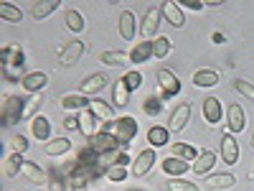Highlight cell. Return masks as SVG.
<instances>
[{
  "mask_svg": "<svg viewBox=\"0 0 254 191\" xmlns=\"http://www.w3.org/2000/svg\"><path fill=\"white\" fill-rule=\"evenodd\" d=\"M104 130H107V133H115V135H117V140H120V148L125 151V148L137 138L140 125H137V120H135V117L125 115V117H120L117 122H107V125H104Z\"/></svg>",
  "mask_w": 254,
  "mask_h": 191,
  "instance_id": "cell-1",
  "label": "cell"
},
{
  "mask_svg": "<svg viewBox=\"0 0 254 191\" xmlns=\"http://www.w3.org/2000/svg\"><path fill=\"white\" fill-rule=\"evenodd\" d=\"M3 69H5V77L8 79H15L23 69V49L18 44H10L3 49Z\"/></svg>",
  "mask_w": 254,
  "mask_h": 191,
  "instance_id": "cell-2",
  "label": "cell"
},
{
  "mask_svg": "<svg viewBox=\"0 0 254 191\" xmlns=\"http://www.w3.org/2000/svg\"><path fill=\"white\" fill-rule=\"evenodd\" d=\"M23 112H26V99L23 97H5L3 99V127H10L15 125L18 120H23Z\"/></svg>",
  "mask_w": 254,
  "mask_h": 191,
  "instance_id": "cell-3",
  "label": "cell"
},
{
  "mask_svg": "<svg viewBox=\"0 0 254 191\" xmlns=\"http://www.w3.org/2000/svg\"><path fill=\"white\" fill-rule=\"evenodd\" d=\"M155 166V148H145V151L137 153V158H132V168H130V174L135 179H142L150 174V168Z\"/></svg>",
  "mask_w": 254,
  "mask_h": 191,
  "instance_id": "cell-4",
  "label": "cell"
},
{
  "mask_svg": "<svg viewBox=\"0 0 254 191\" xmlns=\"http://www.w3.org/2000/svg\"><path fill=\"white\" fill-rule=\"evenodd\" d=\"M84 49H87V46H84V41H79V38L66 41V44L61 46V51H59V64H61V67H71V64H76L81 59Z\"/></svg>",
  "mask_w": 254,
  "mask_h": 191,
  "instance_id": "cell-5",
  "label": "cell"
},
{
  "mask_svg": "<svg viewBox=\"0 0 254 191\" xmlns=\"http://www.w3.org/2000/svg\"><path fill=\"white\" fill-rule=\"evenodd\" d=\"M158 84L163 90V97H176L181 92V79L171 69H158Z\"/></svg>",
  "mask_w": 254,
  "mask_h": 191,
  "instance_id": "cell-6",
  "label": "cell"
},
{
  "mask_svg": "<svg viewBox=\"0 0 254 191\" xmlns=\"http://www.w3.org/2000/svg\"><path fill=\"white\" fill-rule=\"evenodd\" d=\"M89 145L94 148L97 153H107V151H117L120 148V140L115 133H107V130H99L94 138H89Z\"/></svg>",
  "mask_w": 254,
  "mask_h": 191,
  "instance_id": "cell-7",
  "label": "cell"
},
{
  "mask_svg": "<svg viewBox=\"0 0 254 191\" xmlns=\"http://www.w3.org/2000/svg\"><path fill=\"white\" fill-rule=\"evenodd\" d=\"M188 120H190V102H183V104H178V107L171 112V120H168V130L181 133L183 127L188 125Z\"/></svg>",
  "mask_w": 254,
  "mask_h": 191,
  "instance_id": "cell-8",
  "label": "cell"
},
{
  "mask_svg": "<svg viewBox=\"0 0 254 191\" xmlns=\"http://www.w3.org/2000/svg\"><path fill=\"white\" fill-rule=\"evenodd\" d=\"M160 18H163L160 8H150V10L145 13V18H142V26H140V33H142V38H145V41H150V38L158 33Z\"/></svg>",
  "mask_w": 254,
  "mask_h": 191,
  "instance_id": "cell-9",
  "label": "cell"
},
{
  "mask_svg": "<svg viewBox=\"0 0 254 191\" xmlns=\"http://www.w3.org/2000/svg\"><path fill=\"white\" fill-rule=\"evenodd\" d=\"M160 13H163V18H165L173 28H183V26H186V13H183V8H181L178 3H171V0H168V3L160 5Z\"/></svg>",
  "mask_w": 254,
  "mask_h": 191,
  "instance_id": "cell-10",
  "label": "cell"
},
{
  "mask_svg": "<svg viewBox=\"0 0 254 191\" xmlns=\"http://www.w3.org/2000/svg\"><path fill=\"white\" fill-rule=\"evenodd\" d=\"M221 161L226 166H234L239 161V143H237V138L231 135V133H226L221 138Z\"/></svg>",
  "mask_w": 254,
  "mask_h": 191,
  "instance_id": "cell-11",
  "label": "cell"
},
{
  "mask_svg": "<svg viewBox=\"0 0 254 191\" xmlns=\"http://www.w3.org/2000/svg\"><path fill=\"white\" fill-rule=\"evenodd\" d=\"M46 82H49V74L46 72H31V74H26L23 79H20L23 90L31 92V95H41V90L46 87Z\"/></svg>",
  "mask_w": 254,
  "mask_h": 191,
  "instance_id": "cell-12",
  "label": "cell"
},
{
  "mask_svg": "<svg viewBox=\"0 0 254 191\" xmlns=\"http://www.w3.org/2000/svg\"><path fill=\"white\" fill-rule=\"evenodd\" d=\"M224 117V110H221V102L219 97H206L203 99V120L208 125H219Z\"/></svg>",
  "mask_w": 254,
  "mask_h": 191,
  "instance_id": "cell-13",
  "label": "cell"
},
{
  "mask_svg": "<svg viewBox=\"0 0 254 191\" xmlns=\"http://www.w3.org/2000/svg\"><path fill=\"white\" fill-rule=\"evenodd\" d=\"M226 120H229V133H242L247 127V115H244V107L242 104H231L229 112H226Z\"/></svg>",
  "mask_w": 254,
  "mask_h": 191,
  "instance_id": "cell-14",
  "label": "cell"
},
{
  "mask_svg": "<svg viewBox=\"0 0 254 191\" xmlns=\"http://www.w3.org/2000/svg\"><path fill=\"white\" fill-rule=\"evenodd\" d=\"M87 104H92V99H87V95H81V92H69V95H64L61 97V107L64 110H89Z\"/></svg>",
  "mask_w": 254,
  "mask_h": 191,
  "instance_id": "cell-15",
  "label": "cell"
},
{
  "mask_svg": "<svg viewBox=\"0 0 254 191\" xmlns=\"http://www.w3.org/2000/svg\"><path fill=\"white\" fill-rule=\"evenodd\" d=\"M214 163H216V153H214V151H201L190 168H193L196 176H208V171L214 168Z\"/></svg>",
  "mask_w": 254,
  "mask_h": 191,
  "instance_id": "cell-16",
  "label": "cell"
},
{
  "mask_svg": "<svg viewBox=\"0 0 254 191\" xmlns=\"http://www.w3.org/2000/svg\"><path fill=\"white\" fill-rule=\"evenodd\" d=\"M104 84H107V77L104 74H92V77H87L79 84V92L81 95H97V92L104 90Z\"/></svg>",
  "mask_w": 254,
  "mask_h": 191,
  "instance_id": "cell-17",
  "label": "cell"
},
{
  "mask_svg": "<svg viewBox=\"0 0 254 191\" xmlns=\"http://www.w3.org/2000/svg\"><path fill=\"white\" fill-rule=\"evenodd\" d=\"M135 28H137V23H135L132 10H122L120 13V36L125 41H132L135 38Z\"/></svg>",
  "mask_w": 254,
  "mask_h": 191,
  "instance_id": "cell-18",
  "label": "cell"
},
{
  "mask_svg": "<svg viewBox=\"0 0 254 191\" xmlns=\"http://www.w3.org/2000/svg\"><path fill=\"white\" fill-rule=\"evenodd\" d=\"M31 133H33V138L36 140H51V122L44 117V115H38V117H33L31 120Z\"/></svg>",
  "mask_w": 254,
  "mask_h": 191,
  "instance_id": "cell-19",
  "label": "cell"
},
{
  "mask_svg": "<svg viewBox=\"0 0 254 191\" xmlns=\"http://www.w3.org/2000/svg\"><path fill=\"white\" fill-rule=\"evenodd\" d=\"M79 130L87 135V140L89 138H94L99 130H97V115L92 112V110H84V112H79Z\"/></svg>",
  "mask_w": 254,
  "mask_h": 191,
  "instance_id": "cell-20",
  "label": "cell"
},
{
  "mask_svg": "<svg viewBox=\"0 0 254 191\" xmlns=\"http://www.w3.org/2000/svg\"><path fill=\"white\" fill-rule=\"evenodd\" d=\"M153 56V41H140L130 49V61L132 64H145L147 59Z\"/></svg>",
  "mask_w": 254,
  "mask_h": 191,
  "instance_id": "cell-21",
  "label": "cell"
},
{
  "mask_svg": "<svg viewBox=\"0 0 254 191\" xmlns=\"http://www.w3.org/2000/svg\"><path fill=\"white\" fill-rule=\"evenodd\" d=\"M193 84H196V87H201V90L216 87V84H219V72H214V69H198L193 74Z\"/></svg>",
  "mask_w": 254,
  "mask_h": 191,
  "instance_id": "cell-22",
  "label": "cell"
},
{
  "mask_svg": "<svg viewBox=\"0 0 254 191\" xmlns=\"http://www.w3.org/2000/svg\"><path fill=\"white\" fill-rule=\"evenodd\" d=\"M186 171H188V163L181 161V158H176V156H171V158H165V161H163V174H168V176L181 179Z\"/></svg>",
  "mask_w": 254,
  "mask_h": 191,
  "instance_id": "cell-23",
  "label": "cell"
},
{
  "mask_svg": "<svg viewBox=\"0 0 254 191\" xmlns=\"http://www.w3.org/2000/svg\"><path fill=\"white\" fill-rule=\"evenodd\" d=\"M112 102L117 107H127L130 104V87H127L125 79H117L115 87H112Z\"/></svg>",
  "mask_w": 254,
  "mask_h": 191,
  "instance_id": "cell-24",
  "label": "cell"
},
{
  "mask_svg": "<svg viewBox=\"0 0 254 191\" xmlns=\"http://www.w3.org/2000/svg\"><path fill=\"white\" fill-rule=\"evenodd\" d=\"M23 166H26L23 156H20V153H10V156L5 158V163H3V174H5L8 179H15L20 171H23Z\"/></svg>",
  "mask_w": 254,
  "mask_h": 191,
  "instance_id": "cell-25",
  "label": "cell"
},
{
  "mask_svg": "<svg viewBox=\"0 0 254 191\" xmlns=\"http://www.w3.org/2000/svg\"><path fill=\"white\" fill-rule=\"evenodd\" d=\"M59 8H61L59 0H44V3H36V5L31 8V15H33L36 20H44V18H49L51 13H56Z\"/></svg>",
  "mask_w": 254,
  "mask_h": 191,
  "instance_id": "cell-26",
  "label": "cell"
},
{
  "mask_svg": "<svg viewBox=\"0 0 254 191\" xmlns=\"http://www.w3.org/2000/svg\"><path fill=\"white\" fill-rule=\"evenodd\" d=\"M89 110L97 115V120H104V122H112V117H115V110H112V104L110 102H104V99H92V104H89Z\"/></svg>",
  "mask_w": 254,
  "mask_h": 191,
  "instance_id": "cell-27",
  "label": "cell"
},
{
  "mask_svg": "<svg viewBox=\"0 0 254 191\" xmlns=\"http://www.w3.org/2000/svg\"><path fill=\"white\" fill-rule=\"evenodd\" d=\"M23 174L28 176V181H33V184H38V186L49 184L46 171H44V168H41L38 163H33V161H26V166H23Z\"/></svg>",
  "mask_w": 254,
  "mask_h": 191,
  "instance_id": "cell-28",
  "label": "cell"
},
{
  "mask_svg": "<svg viewBox=\"0 0 254 191\" xmlns=\"http://www.w3.org/2000/svg\"><path fill=\"white\" fill-rule=\"evenodd\" d=\"M44 151H46V156H64L71 151V140L69 138H51Z\"/></svg>",
  "mask_w": 254,
  "mask_h": 191,
  "instance_id": "cell-29",
  "label": "cell"
},
{
  "mask_svg": "<svg viewBox=\"0 0 254 191\" xmlns=\"http://www.w3.org/2000/svg\"><path fill=\"white\" fill-rule=\"evenodd\" d=\"M234 184H237L234 174H208L206 176V186L211 189H231Z\"/></svg>",
  "mask_w": 254,
  "mask_h": 191,
  "instance_id": "cell-30",
  "label": "cell"
},
{
  "mask_svg": "<svg viewBox=\"0 0 254 191\" xmlns=\"http://www.w3.org/2000/svg\"><path fill=\"white\" fill-rule=\"evenodd\" d=\"M168 127H163V125H153L150 130H147V143H150L153 148H163V145H168Z\"/></svg>",
  "mask_w": 254,
  "mask_h": 191,
  "instance_id": "cell-31",
  "label": "cell"
},
{
  "mask_svg": "<svg viewBox=\"0 0 254 191\" xmlns=\"http://www.w3.org/2000/svg\"><path fill=\"white\" fill-rule=\"evenodd\" d=\"M171 148H173V156L181 158V161H186V163L198 158V151H196V148L190 145V143H181V140H178V143H173Z\"/></svg>",
  "mask_w": 254,
  "mask_h": 191,
  "instance_id": "cell-32",
  "label": "cell"
},
{
  "mask_svg": "<svg viewBox=\"0 0 254 191\" xmlns=\"http://www.w3.org/2000/svg\"><path fill=\"white\" fill-rule=\"evenodd\" d=\"M102 64H110V67H125L130 61V54H122V51H102L99 54Z\"/></svg>",
  "mask_w": 254,
  "mask_h": 191,
  "instance_id": "cell-33",
  "label": "cell"
},
{
  "mask_svg": "<svg viewBox=\"0 0 254 191\" xmlns=\"http://www.w3.org/2000/svg\"><path fill=\"white\" fill-rule=\"evenodd\" d=\"M0 18H3L5 23H20V20H23V10L10 5V3H0Z\"/></svg>",
  "mask_w": 254,
  "mask_h": 191,
  "instance_id": "cell-34",
  "label": "cell"
},
{
  "mask_svg": "<svg viewBox=\"0 0 254 191\" xmlns=\"http://www.w3.org/2000/svg\"><path fill=\"white\" fill-rule=\"evenodd\" d=\"M171 49H173V41L168 38V36H158L153 41V56L155 59H165L168 54H171Z\"/></svg>",
  "mask_w": 254,
  "mask_h": 191,
  "instance_id": "cell-35",
  "label": "cell"
},
{
  "mask_svg": "<svg viewBox=\"0 0 254 191\" xmlns=\"http://www.w3.org/2000/svg\"><path fill=\"white\" fill-rule=\"evenodd\" d=\"M64 20H66V28L69 31H74V33H79V31H84V15L79 13V10H66L64 13Z\"/></svg>",
  "mask_w": 254,
  "mask_h": 191,
  "instance_id": "cell-36",
  "label": "cell"
},
{
  "mask_svg": "<svg viewBox=\"0 0 254 191\" xmlns=\"http://www.w3.org/2000/svg\"><path fill=\"white\" fill-rule=\"evenodd\" d=\"M41 104H44V95H31V99H26V112H23V120H33V117H38L36 112L41 110Z\"/></svg>",
  "mask_w": 254,
  "mask_h": 191,
  "instance_id": "cell-37",
  "label": "cell"
},
{
  "mask_svg": "<svg viewBox=\"0 0 254 191\" xmlns=\"http://www.w3.org/2000/svg\"><path fill=\"white\" fill-rule=\"evenodd\" d=\"M26 151H28V138L20 135V133H15V135L10 138V153H20V156H23Z\"/></svg>",
  "mask_w": 254,
  "mask_h": 191,
  "instance_id": "cell-38",
  "label": "cell"
},
{
  "mask_svg": "<svg viewBox=\"0 0 254 191\" xmlns=\"http://www.w3.org/2000/svg\"><path fill=\"white\" fill-rule=\"evenodd\" d=\"M168 191H198V186L186 179H171L168 181Z\"/></svg>",
  "mask_w": 254,
  "mask_h": 191,
  "instance_id": "cell-39",
  "label": "cell"
},
{
  "mask_svg": "<svg viewBox=\"0 0 254 191\" xmlns=\"http://www.w3.org/2000/svg\"><path fill=\"white\" fill-rule=\"evenodd\" d=\"M234 90H237L239 95H244L247 99L254 102V84H252L249 79H237V82H234Z\"/></svg>",
  "mask_w": 254,
  "mask_h": 191,
  "instance_id": "cell-40",
  "label": "cell"
},
{
  "mask_svg": "<svg viewBox=\"0 0 254 191\" xmlns=\"http://www.w3.org/2000/svg\"><path fill=\"white\" fill-rule=\"evenodd\" d=\"M122 79L127 82V87H130V92H137V90L142 87V74H140V72H127Z\"/></svg>",
  "mask_w": 254,
  "mask_h": 191,
  "instance_id": "cell-41",
  "label": "cell"
},
{
  "mask_svg": "<svg viewBox=\"0 0 254 191\" xmlns=\"http://www.w3.org/2000/svg\"><path fill=\"white\" fill-rule=\"evenodd\" d=\"M127 176H130V171H127L125 166H112V168H107V179H110V181H125Z\"/></svg>",
  "mask_w": 254,
  "mask_h": 191,
  "instance_id": "cell-42",
  "label": "cell"
},
{
  "mask_svg": "<svg viewBox=\"0 0 254 191\" xmlns=\"http://www.w3.org/2000/svg\"><path fill=\"white\" fill-rule=\"evenodd\" d=\"M160 110H163V102H160V99H155V97H150V99H145V112L150 115V117L160 115Z\"/></svg>",
  "mask_w": 254,
  "mask_h": 191,
  "instance_id": "cell-43",
  "label": "cell"
},
{
  "mask_svg": "<svg viewBox=\"0 0 254 191\" xmlns=\"http://www.w3.org/2000/svg\"><path fill=\"white\" fill-rule=\"evenodd\" d=\"M49 191H66V186H64V179L56 174V168H54V174L49 179Z\"/></svg>",
  "mask_w": 254,
  "mask_h": 191,
  "instance_id": "cell-44",
  "label": "cell"
},
{
  "mask_svg": "<svg viewBox=\"0 0 254 191\" xmlns=\"http://www.w3.org/2000/svg\"><path fill=\"white\" fill-rule=\"evenodd\" d=\"M181 5L188 8V10H203V8H206V3H201V0H183Z\"/></svg>",
  "mask_w": 254,
  "mask_h": 191,
  "instance_id": "cell-45",
  "label": "cell"
},
{
  "mask_svg": "<svg viewBox=\"0 0 254 191\" xmlns=\"http://www.w3.org/2000/svg\"><path fill=\"white\" fill-rule=\"evenodd\" d=\"M64 127H66V130H79V117H66V120H64Z\"/></svg>",
  "mask_w": 254,
  "mask_h": 191,
  "instance_id": "cell-46",
  "label": "cell"
},
{
  "mask_svg": "<svg viewBox=\"0 0 254 191\" xmlns=\"http://www.w3.org/2000/svg\"><path fill=\"white\" fill-rule=\"evenodd\" d=\"M249 145H252V148H254V130H252V143H249Z\"/></svg>",
  "mask_w": 254,
  "mask_h": 191,
  "instance_id": "cell-47",
  "label": "cell"
},
{
  "mask_svg": "<svg viewBox=\"0 0 254 191\" xmlns=\"http://www.w3.org/2000/svg\"><path fill=\"white\" fill-rule=\"evenodd\" d=\"M132 191H140V189H132Z\"/></svg>",
  "mask_w": 254,
  "mask_h": 191,
  "instance_id": "cell-48",
  "label": "cell"
}]
</instances>
